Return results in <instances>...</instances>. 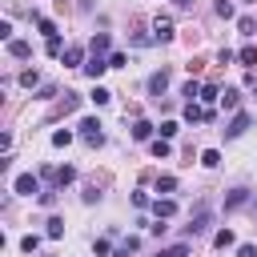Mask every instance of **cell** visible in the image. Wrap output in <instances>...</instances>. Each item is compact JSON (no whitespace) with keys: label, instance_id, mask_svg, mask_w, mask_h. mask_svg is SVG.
Segmentation results:
<instances>
[{"label":"cell","instance_id":"cell-42","mask_svg":"<svg viewBox=\"0 0 257 257\" xmlns=\"http://www.w3.org/2000/svg\"><path fill=\"white\" fill-rule=\"evenodd\" d=\"M173 4H177V8H185V4H189V0H173Z\"/></svg>","mask_w":257,"mask_h":257},{"label":"cell","instance_id":"cell-20","mask_svg":"<svg viewBox=\"0 0 257 257\" xmlns=\"http://www.w3.org/2000/svg\"><path fill=\"white\" fill-rule=\"evenodd\" d=\"M44 52H48V56H60V52H64V40H60V32H56V36H48Z\"/></svg>","mask_w":257,"mask_h":257},{"label":"cell","instance_id":"cell-9","mask_svg":"<svg viewBox=\"0 0 257 257\" xmlns=\"http://www.w3.org/2000/svg\"><path fill=\"white\" fill-rule=\"evenodd\" d=\"M245 201H249V189H229V197H225V209L233 213V209H241Z\"/></svg>","mask_w":257,"mask_h":257},{"label":"cell","instance_id":"cell-34","mask_svg":"<svg viewBox=\"0 0 257 257\" xmlns=\"http://www.w3.org/2000/svg\"><path fill=\"white\" fill-rule=\"evenodd\" d=\"M165 257H189V241H181V245H173V249H165Z\"/></svg>","mask_w":257,"mask_h":257},{"label":"cell","instance_id":"cell-4","mask_svg":"<svg viewBox=\"0 0 257 257\" xmlns=\"http://www.w3.org/2000/svg\"><path fill=\"white\" fill-rule=\"evenodd\" d=\"M80 137H84L88 145H100V141H104V133H100V120H96V116H84V120H80Z\"/></svg>","mask_w":257,"mask_h":257},{"label":"cell","instance_id":"cell-40","mask_svg":"<svg viewBox=\"0 0 257 257\" xmlns=\"http://www.w3.org/2000/svg\"><path fill=\"white\" fill-rule=\"evenodd\" d=\"M133 205L137 209H149V193H133Z\"/></svg>","mask_w":257,"mask_h":257},{"label":"cell","instance_id":"cell-13","mask_svg":"<svg viewBox=\"0 0 257 257\" xmlns=\"http://www.w3.org/2000/svg\"><path fill=\"white\" fill-rule=\"evenodd\" d=\"M213 245H217V249H229V245H237L233 229H217V233H213Z\"/></svg>","mask_w":257,"mask_h":257},{"label":"cell","instance_id":"cell-12","mask_svg":"<svg viewBox=\"0 0 257 257\" xmlns=\"http://www.w3.org/2000/svg\"><path fill=\"white\" fill-rule=\"evenodd\" d=\"M64 64H68V68H84V52H80L76 44H72V48H64Z\"/></svg>","mask_w":257,"mask_h":257},{"label":"cell","instance_id":"cell-3","mask_svg":"<svg viewBox=\"0 0 257 257\" xmlns=\"http://www.w3.org/2000/svg\"><path fill=\"white\" fill-rule=\"evenodd\" d=\"M173 36H177V28H173V20H169V16H157V20H153V40H161V44H169Z\"/></svg>","mask_w":257,"mask_h":257},{"label":"cell","instance_id":"cell-25","mask_svg":"<svg viewBox=\"0 0 257 257\" xmlns=\"http://www.w3.org/2000/svg\"><path fill=\"white\" fill-rule=\"evenodd\" d=\"M237 60H241V64H249V68H253V64H257V48H253V44H245V48H241V52H237Z\"/></svg>","mask_w":257,"mask_h":257},{"label":"cell","instance_id":"cell-29","mask_svg":"<svg viewBox=\"0 0 257 257\" xmlns=\"http://www.w3.org/2000/svg\"><path fill=\"white\" fill-rule=\"evenodd\" d=\"M213 8H217V16H221V20H233V16H237V12H233V4H229V0H217V4H213Z\"/></svg>","mask_w":257,"mask_h":257},{"label":"cell","instance_id":"cell-21","mask_svg":"<svg viewBox=\"0 0 257 257\" xmlns=\"http://www.w3.org/2000/svg\"><path fill=\"white\" fill-rule=\"evenodd\" d=\"M185 120H193V124L205 120V108H197V100H189V104H185Z\"/></svg>","mask_w":257,"mask_h":257},{"label":"cell","instance_id":"cell-26","mask_svg":"<svg viewBox=\"0 0 257 257\" xmlns=\"http://www.w3.org/2000/svg\"><path fill=\"white\" fill-rule=\"evenodd\" d=\"M137 249H141V241H137V237H128V241H124V245H120V249H116L112 257H133Z\"/></svg>","mask_w":257,"mask_h":257},{"label":"cell","instance_id":"cell-22","mask_svg":"<svg viewBox=\"0 0 257 257\" xmlns=\"http://www.w3.org/2000/svg\"><path fill=\"white\" fill-rule=\"evenodd\" d=\"M149 149H153V157H169V153H173V145H169L165 137H157V141H153Z\"/></svg>","mask_w":257,"mask_h":257},{"label":"cell","instance_id":"cell-23","mask_svg":"<svg viewBox=\"0 0 257 257\" xmlns=\"http://www.w3.org/2000/svg\"><path fill=\"white\" fill-rule=\"evenodd\" d=\"M201 165H205V169H217V165H221V153H217V149H205V153H201Z\"/></svg>","mask_w":257,"mask_h":257},{"label":"cell","instance_id":"cell-37","mask_svg":"<svg viewBox=\"0 0 257 257\" xmlns=\"http://www.w3.org/2000/svg\"><path fill=\"white\" fill-rule=\"evenodd\" d=\"M161 137H165V141L177 137V120H165V124H161Z\"/></svg>","mask_w":257,"mask_h":257},{"label":"cell","instance_id":"cell-11","mask_svg":"<svg viewBox=\"0 0 257 257\" xmlns=\"http://www.w3.org/2000/svg\"><path fill=\"white\" fill-rule=\"evenodd\" d=\"M88 48H92V52H96V56H104V52H108V48H112V40H108V32H96V36H92V44H88Z\"/></svg>","mask_w":257,"mask_h":257},{"label":"cell","instance_id":"cell-30","mask_svg":"<svg viewBox=\"0 0 257 257\" xmlns=\"http://www.w3.org/2000/svg\"><path fill=\"white\" fill-rule=\"evenodd\" d=\"M36 28H40V32H44V36H56V24H52V20H48V16H36Z\"/></svg>","mask_w":257,"mask_h":257},{"label":"cell","instance_id":"cell-43","mask_svg":"<svg viewBox=\"0 0 257 257\" xmlns=\"http://www.w3.org/2000/svg\"><path fill=\"white\" fill-rule=\"evenodd\" d=\"M44 257H52V253H44Z\"/></svg>","mask_w":257,"mask_h":257},{"label":"cell","instance_id":"cell-31","mask_svg":"<svg viewBox=\"0 0 257 257\" xmlns=\"http://www.w3.org/2000/svg\"><path fill=\"white\" fill-rule=\"evenodd\" d=\"M68 141H72V133H68V128H56V133H52V145H56V149H64Z\"/></svg>","mask_w":257,"mask_h":257},{"label":"cell","instance_id":"cell-32","mask_svg":"<svg viewBox=\"0 0 257 257\" xmlns=\"http://www.w3.org/2000/svg\"><path fill=\"white\" fill-rule=\"evenodd\" d=\"M124 64H128L124 52H108V68H124Z\"/></svg>","mask_w":257,"mask_h":257},{"label":"cell","instance_id":"cell-16","mask_svg":"<svg viewBox=\"0 0 257 257\" xmlns=\"http://www.w3.org/2000/svg\"><path fill=\"white\" fill-rule=\"evenodd\" d=\"M221 104H225V108H237V104H241V92H237V88H221Z\"/></svg>","mask_w":257,"mask_h":257},{"label":"cell","instance_id":"cell-1","mask_svg":"<svg viewBox=\"0 0 257 257\" xmlns=\"http://www.w3.org/2000/svg\"><path fill=\"white\" fill-rule=\"evenodd\" d=\"M209 225H213V209H209V205H197V213H193L189 225H185V237H201Z\"/></svg>","mask_w":257,"mask_h":257},{"label":"cell","instance_id":"cell-38","mask_svg":"<svg viewBox=\"0 0 257 257\" xmlns=\"http://www.w3.org/2000/svg\"><path fill=\"white\" fill-rule=\"evenodd\" d=\"M40 205H44V209L56 205V189H44V193H40Z\"/></svg>","mask_w":257,"mask_h":257},{"label":"cell","instance_id":"cell-6","mask_svg":"<svg viewBox=\"0 0 257 257\" xmlns=\"http://www.w3.org/2000/svg\"><path fill=\"white\" fill-rule=\"evenodd\" d=\"M104 68H108V60H104V56H96V52L84 60V76H92V80H100V76H104Z\"/></svg>","mask_w":257,"mask_h":257},{"label":"cell","instance_id":"cell-14","mask_svg":"<svg viewBox=\"0 0 257 257\" xmlns=\"http://www.w3.org/2000/svg\"><path fill=\"white\" fill-rule=\"evenodd\" d=\"M157 193H165V197H169V193H177V177H173V173L157 177Z\"/></svg>","mask_w":257,"mask_h":257},{"label":"cell","instance_id":"cell-28","mask_svg":"<svg viewBox=\"0 0 257 257\" xmlns=\"http://www.w3.org/2000/svg\"><path fill=\"white\" fill-rule=\"evenodd\" d=\"M20 249H24V253H36V249H40V237H36V233L20 237Z\"/></svg>","mask_w":257,"mask_h":257},{"label":"cell","instance_id":"cell-19","mask_svg":"<svg viewBox=\"0 0 257 257\" xmlns=\"http://www.w3.org/2000/svg\"><path fill=\"white\" fill-rule=\"evenodd\" d=\"M237 32H241V36H253V32H257V20H253V16H241V20H237Z\"/></svg>","mask_w":257,"mask_h":257},{"label":"cell","instance_id":"cell-27","mask_svg":"<svg viewBox=\"0 0 257 257\" xmlns=\"http://www.w3.org/2000/svg\"><path fill=\"white\" fill-rule=\"evenodd\" d=\"M108 100H112V92H108L104 84H96V88H92V104H108Z\"/></svg>","mask_w":257,"mask_h":257},{"label":"cell","instance_id":"cell-39","mask_svg":"<svg viewBox=\"0 0 257 257\" xmlns=\"http://www.w3.org/2000/svg\"><path fill=\"white\" fill-rule=\"evenodd\" d=\"M92 249H96V257H108V253H112V245H108V241H104V237H100V241H96V245H92Z\"/></svg>","mask_w":257,"mask_h":257},{"label":"cell","instance_id":"cell-7","mask_svg":"<svg viewBox=\"0 0 257 257\" xmlns=\"http://www.w3.org/2000/svg\"><path fill=\"white\" fill-rule=\"evenodd\" d=\"M153 213H157V221H169V217L177 213V201H173V197H157V201H153Z\"/></svg>","mask_w":257,"mask_h":257},{"label":"cell","instance_id":"cell-8","mask_svg":"<svg viewBox=\"0 0 257 257\" xmlns=\"http://www.w3.org/2000/svg\"><path fill=\"white\" fill-rule=\"evenodd\" d=\"M8 56H12V60H28V56H32V44H28V40H8Z\"/></svg>","mask_w":257,"mask_h":257},{"label":"cell","instance_id":"cell-24","mask_svg":"<svg viewBox=\"0 0 257 257\" xmlns=\"http://www.w3.org/2000/svg\"><path fill=\"white\" fill-rule=\"evenodd\" d=\"M48 237H64V217H48Z\"/></svg>","mask_w":257,"mask_h":257},{"label":"cell","instance_id":"cell-33","mask_svg":"<svg viewBox=\"0 0 257 257\" xmlns=\"http://www.w3.org/2000/svg\"><path fill=\"white\" fill-rule=\"evenodd\" d=\"M36 80H40V76H36V68H24V72H20V84H24V88H32Z\"/></svg>","mask_w":257,"mask_h":257},{"label":"cell","instance_id":"cell-35","mask_svg":"<svg viewBox=\"0 0 257 257\" xmlns=\"http://www.w3.org/2000/svg\"><path fill=\"white\" fill-rule=\"evenodd\" d=\"M181 96H189V100H197V96H201V84H197V80H189V84H185V92H181Z\"/></svg>","mask_w":257,"mask_h":257},{"label":"cell","instance_id":"cell-2","mask_svg":"<svg viewBox=\"0 0 257 257\" xmlns=\"http://www.w3.org/2000/svg\"><path fill=\"white\" fill-rule=\"evenodd\" d=\"M249 124H253V116H249V112H233V120L225 124V137H229V141H233V137H245V133H249Z\"/></svg>","mask_w":257,"mask_h":257},{"label":"cell","instance_id":"cell-18","mask_svg":"<svg viewBox=\"0 0 257 257\" xmlns=\"http://www.w3.org/2000/svg\"><path fill=\"white\" fill-rule=\"evenodd\" d=\"M72 181H76V169H72V165L56 169V185H60V189H64V185H72Z\"/></svg>","mask_w":257,"mask_h":257},{"label":"cell","instance_id":"cell-10","mask_svg":"<svg viewBox=\"0 0 257 257\" xmlns=\"http://www.w3.org/2000/svg\"><path fill=\"white\" fill-rule=\"evenodd\" d=\"M165 88H169V72H153V76H149V92H153V96H161Z\"/></svg>","mask_w":257,"mask_h":257},{"label":"cell","instance_id":"cell-5","mask_svg":"<svg viewBox=\"0 0 257 257\" xmlns=\"http://www.w3.org/2000/svg\"><path fill=\"white\" fill-rule=\"evenodd\" d=\"M12 189H16L20 197H32V193H40V181H36L32 173H20V177L12 181Z\"/></svg>","mask_w":257,"mask_h":257},{"label":"cell","instance_id":"cell-17","mask_svg":"<svg viewBox=\"0 0 257 257\" xmlns=\"http://www.w3.org/2000/svg\"><path fill=\"white\" fill-rule=\"evenodd\" d=\"M149 137H153V124L149 120H137L133 124V141H149Z\"/></svg>","mask_w":257,"mask_h":257},{"label":"cell","instance_id":"cell-36","mask_svg":"<svg viewBox=\"0 0 257 257\" xmlns=\"http://www.w3.org/2000/svg\"><path fill=\"white\" fill-rule=\"evenodd\" d=\"M80 104V92H64V112H72Z\"/></svg>","mask_w":257,"mask_h":257},{"label":"cell","instance_id":"cell-15","mask_svg":"<svg viewBox=\"0 0 257 257\" xmlns=\"http://www.w3.org/2000/svg\"><path fill=\"white\" fill-rule=\"evenodd\" d=\"M197 100L213 104V100H221V88H217V84H201V96H197Z\"/></svg>","mask_w":257,"mask_h":257},{"label":"cell","instance_id":"cell-41","mask_svg":"<svg viewBox=\"0 0 257 257\" xmlns=\"http://www.w3.org/2000/svg\"><path fill=\"white\" fill-rule=\"evenodd\" d=\"M237 257H257V249L253 245H237Z\"/></svg>","mask_w":257,"mask_h":257}]
</instances>
